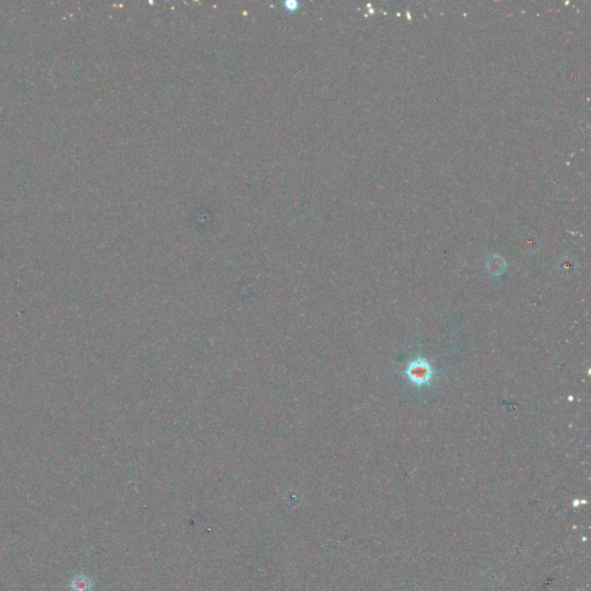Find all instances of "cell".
Listing matches in <instances>:
<instances>
[{"mask_svg": "<svg viewBox=\"0 0 591 591\" xmlns=\"http://www.w3.org/2000/svg\"><path fill=\"white\" fill-rule=\"evenodd\" d=\"M408 380L416 387H426L433 380V368L428 364L426 359L418 358L411 362L404 371Z\"/></svg>", "mask_w": 591, "mask_h": 591, "instance_id": "obj_1", "label": "cell"}, {"mask_svg": "<svg viewBox=\"0 0 591 591\" xmlns=\"http://www.w3.org/2000/svg\"><path fill=\"white\" fill-rule=\"evenodd\" d=\"M91 589V582L88 577L80 575L76 577L73 582V590L74 591H90Z\"/></svg>", "mask_w": 591, "mask_h": 591, "instance_id": "obj_2", "label": "cell"}]
</instances>
